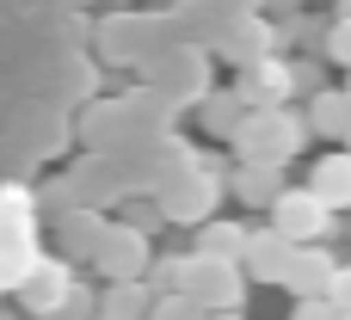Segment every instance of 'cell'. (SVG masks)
<instances>
[{"label":"cell","instance_id":"6da1fadb","mask_svg":"<svg viewBox=\"0 0 351 320\" xmlns=\"http://www.w3.org/2000/svg\"><path fill=\"white\" fill-rule=\"evenodd\" d=\"M315 136H308V123H302V111H247L241 117V130L228 136V148H234V167H290L302 148H308Z\"/></svg>","mask_w":351,"mask_h":320},{"label":"cell","instance_id":"7a4b0ae2","mask_svg":"<svg viewBox=\"0 0 351 320\" xmlns=\"http://www.w3.org/2000/svg\"><path fill=\"white\" fill-rule=\"evenodd\" d=\"M222 191H228V185H222V167L197 154V160H191V173H185L179 185H167V191H160V204H154V210H160V222H179V228H204V222L216 216Z\"/></svg>","mask_w":351,"mask_h":320},{"label":"cell","instance_id":"3957f363","mask_svg":"<svg viewBox=\"0 0 351 320\" xmlns=\"http://www.w3.org/2000/svg\"><path fill=\"white\" fill-rule=\"evenodd\" d=\"M247 290H253V284L241 278V265L185 253V296H191L204 315H241V308H247Z\"/></svg>","mask_w":351,"mask_h":320},{"label":"cell","instance_id":"277c9868","mask_svg":"<svg viewBox=\"0 0 351 320\" xmlns=\"http://www.w3.org/2000/svg\"><path fill=\"white\" fill-rule=\"evenodd\" d=\"M271 234H284L290 247H327V241L339 234V222H333L302 185H290V191L271 204Z\"/></svg>","mask_w":351,"mask_h":320},{"label":"cell","instance_id":"5b68a950","mask_svg":"<svg viewBox=\"0 0 351 320\" xmlns=\"http://www.w3.org/2000/svg\"><path fill=\"white\" fill-rule=\"evenodd\" d=\"M148 259H154V241L136 234V228H123V222H111L105 241H99V253H93V265H99L105 284H142Z\"/></svg>","mask_w":351,"mask_h":320},{"label":"cell","instance_id":"8992f818","mask_svg":"<svg viewBox=\"0 0 351 320\" xmlns=\"http://www.w3.org/2000/svg\"><path fill=\"white\" fill-rule=\"evenodd\" d=\"M234 99H241V111H284L290 99H296V80H290V62H253V68H241V80L228 86Z\"/></svg>","mask_w":351,"mask_h":320},{"label":"cell","instance_id":"52a82bcc","mask_svg":"<svg viewBox=\"0 0 351 320\" xmlns=\"http://www.w3.org/2000/svg\"><path fill=\"white\" fill-rule=\"evenodd\" d=\"M290 259H296V247H290L284 234H271V228H247V253H241V278H247V284H278V290H284Z\"/></svg>","mask_w":351,"mask_h":320},{"label":"cell","instance_id":"ba28073f","mask_svg":"<svg viewBox=\"0 0 351 320\" xmlns=\"http://www.w3.org/2000/svg\"><path fill=\"white\" fill-rule=\"evenodd\" d=\"M339 253L333 247H296V259H290V278H284V290L296 296V302H327V290H333V278H339Z\"/></svg>","mask_w":351,"mask_h":320},{"label":"cell","instance_id":"9c48e42d","mask_svg":"<svg viewBox=\"0 0 351 320\" xmlns=\"http://www.w3.org/2000/svg\"><path fill=\"white\" fill-rule=\"evenodd\" d=\"M74 284H80V278H74V265H68V259H37V265H31V278L19 284V302H25L37 320H49Z\"/></svg>","mask_w":351,"mask_h":320},{"label":"cell","instance_id":"30bf717a","mask_svg":"<svg viewBox=\"0 0 351 320\" xmlns=\"http://www.w3.org/2000/svg\"><path fill=\"white\" fill-rule=\"evenodd\" d=\"M302 191H308L333 222L351 216V154L346 148H339V154H321V160L308 167V185H302Z\"/></svg>","mask_w":351,"mask_h":320},{"label":"cell","instance_id":"8fae6325","mask_svg":"<svg viewBox=\"0 0 351 320\" xmlns=\"http://www.w3.org/2000/svg\"><path fill=\"white\" fill-rule=\"evenodd\" d=\"M278 43H284V37H278L265 19H241V25L222 37V56H228L234 68H253V62H271V56H278Z\"/></svg>","mask_w":351,"mask_h":320},{"label":"cell","instance_id":"7c38bea8","mask_svg":"<svg viewBox=\"0 0 351 320\" xmlns=\"http://www.w3.org/2000/svg\"><path fill=\"white\" fill-rule=\"evenodd\" d=\"M302 123H308V136H333V142H346V136H351V99H346V86H321V93H308Z\"/></svg>","mask_w":351,"mask_h":320},{"label":"cell","instance_id":"4fadbf2b","mask_svg":"<svg viewBox=\"0 0 351 320\" xmlns=\"http://www.w3.org/2000/svg\"><path fill=\"white\" fill-rule=\"evenodd\" d=\"M105 216H93V210H62V222H56V234H62V259L68 265H80V259H93L99 253V241H105Z\"/></svg>","mask_w":351,"mask_h":320},{"label":"cell","instance_id":"5bb4252c","mask_svg":"<svg viewBox=\"0 0 351 320\" xmlns=\"http://www.w3.org/2000/svg\"><path fill=\"white\" fill-rule=\"evenodd\" d=\"M197 259H222V265H241V253H247V222H222V216H210L204 228H197V247H191Z\"/></svg>","mask_w":351,"mask_h":320},{"label":"cell","instance_id":"9a60e30c","mask_svg":"<svg viewBox=\"0 0 351 320\" xmlns=\"http://www.w3.org/2000/svg\"><path fill=\"white\" fill-rule=\"evenodd\" d=\"M284 191H290V185H284L278 167H234V197H241L247 210H271Z\"/></svg>","mask_w":351,"mask_h":320},{"label":"cell","instance_id":"2e32d148","mask_svg":"<svg viewBox=\"0 0 351 320\" xmlns=\"http://www.w3.org/2000/svg\"><path fill=\"white\" fill-rule=\"evenodd\" d=\"M148 290L142 284H105L99 290V320H148Z\"/></svg>","mask_w":351,"mask_h":320},{"label":"cell","instance_id":"e0dca14e","mask_svg":"<svg viewBox=\"0 0 351 320\" xmlns=\"http://www.w3.org/2000/svg\"><path fill=\"white\" fill-rule=\"evenodd\" d=\"M241 117H247V111H241L234 93H204V99H197V123H204V136H222V142H228V136L241 130Z\"/></svg>","mask_w":351,"mask_h":320},{"label":"cell","instance_id":"ac0fdd59","mask_svg":"<svg viewBox=\"0 0 351 320\" xmlns=\"http://www.w3.org/2000/svg\"><path fill=\"white\" fill-rule=\"evenodd\" d=\"M142 290L148 296H185V253H154L142 271Z\"/></svg>","mask_w":351,"mask_h":320},{"label":"cell","instance_id":"d6986e66","mask_svg":"<svg viewBox=\"0 0 351 320\" xmlns=\"http://www.w3.org/2000/svg\"><path fill=\"white\" fill-rule=\"evenodd\" d=\"M31 265H37L31 234H6V241H0V290H19V284L31 278Z\"/></svg>","mask_w":351,"mask_h":320},{"label":"cell","instance_id":"ffe728a7","mask_svg":"<svg viewBox=\"0 0 351 320\" xmlns=\"http://www.w3.org/2000/svg\"><path fill=\"white\" fill-rule=\"evenodd\" d=\"M321 49H327V62H339L351 74V6H339V19L327 25V43H321Z\"/></svg>","mask_w":351,"mask_h":320},{"label":"cell","instance_id":"44dd1931","mask_svg":"<svg viewBox=\"0 0 351 320\" xmlns=\"http://www.w3.org/2000/svg\"><path fill=\"white\" fill-rule=\"evenodd\" d=\"M93 315H99V290H93V284H74L49 320H93Z\"/></svg>","mask_w":351,"mask_h":320},{"label":"cell","instance_id":"7402d4cb","mask_svg":"<svg viewBox=\"0 0 351 320\" xmlns=\"http://www.w3.org/2000/svg\"><path fill=\"white\" fill-rule=\"evenodd\" d=\"M148 320H210V315H204L191 296H154V302H148Z\"/></svg>","mask_w":351,"mask_h":320},{"label":"cell","instance_id":"603a6c76","mask_svg":"<svg viewBox=\"0 0 351 320\" xmlns=\"http://www.w3.org/2000/svg\"><path fill=\"white\" fill-rule=\"evenodd\" d=\"M123 228H136V234H148V241H154L167 222H160V210H154V204H130V210H123Z\"/></svg>","mask_w":351,"mask_h":320},{"label":"cell","instance_id":"cb8c5ba5","mask_svg":"<svg viewBox=\"0 0 351 320\" xmlns=\"http://www.w3.org/2000/svg\"><path fill=\"white\" fill-rule=\"evenodd\" d=\"M327 302H333V315H351V265H339V278H333Z\"/></svg>","mask_w":351,"mask_h":320},{"label":"cell","instance_id":"d4e9b609","mask_svg":"<svg viewBox=\"0 0 351 320\" xmlns=\"http://www.w3.org/2000/svg\"><path fill=\"white\" fill-rule=\"evenodd\" d=\"M290 320H339V315H333V302H296Z\"/></svg>","mask_w":351,"mask_h":320},{"label":"cell","instance_id":"484cf974","mask_svg":"<svg viewBox=\"0 0 351 320\" xmlns=\"http://www.w3.org/2000/svg\"><path fill=\"white\" fill-rule=\"evenodd\" d=\"M210 320H247V315H210Z\"/></svg>","mask_w":351,"mask_h":320},{"label":"cell","instance_id":"4316f807","mask_svg":"<svg viewBox=\"0 0 351 320\" xmlns=\"http://www.w3.org/2000/svg\"><path fill=\"white\" fill-rule=\"evenodd\" d=\"M346 234H351V216H346Z\"/></svg>","mask_w":351,"mask_h":320},{"label":"cell","instance_id":"83f0119b","mask_svg":"<svg viewBox=\"0 0 351 320\" xmlns=\"http://www.w3.org/2000/svg\"><path fill=\"white\" fill-rule=\"evenodd\" d=\"M346 99H351V80H346Z\"/></svg>","mask_w":351,"mask_h":320},{"label":"cell","instance_id":"f1b7e54d","mask_svg":"<svg viewBox=\"0 0 351 320\" xmlns=\"http://www.w3.org/2000/svg\"><path fill=\"white\" fill-rule=\"evenodd\" d=\"M346 154H351V136H346Z\"/></svg>","mask_w":351,"mask_h":320},{"label":"cell","instance_id":"f546056e","mask_svg":"<svg viewBox=\"0 0 351 320\" xmlns=\"http://www.w3.org/2000/svg\"><path fill=\"white\" fill-rule=\"evenodd\" d=\"M339 320H351V315H339Z\"/></svg>","mask_w":351,"mask_h":320},{"label":"cell","instance_id":"4dcf8cb0","mask_svg":"<svg viewBox=\"0 0 351 320\" xmlns=\"http://www.w3.org/2000/svg\"><path fill=\"white\" fill-rule=\"evenodd\" d=\"M93 320H99V315H93Z\"/></svg>","mask_w":351,"mask_h":320}]
</instances>
